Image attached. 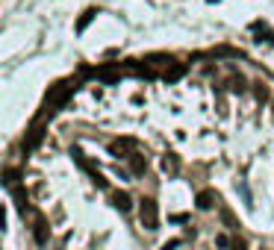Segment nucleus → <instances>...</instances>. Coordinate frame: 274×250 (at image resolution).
<instances>
[{
	"instance_id": "17",
	"label": "nucleus",
	"mask_w": 274,
	"mask_h": 250,
	"mask_svg": "<svg viewBox=\"0 0 274 250\" xmlns=\"http://www.w3.org/2000/svg\"><path fill=\"white\" fill-rule=\"evenodd\" d=\"M257 97H259V100H265V97H268V91H265L262 85H257Z\"/></svg>"
},
{
	"instance_id": "6",
	"label": "nucleus",
	"mask_w": 274,
	"mask_h": 250,
	"mask_svg": "<svg viewBox=\"0 0 274 250\" xmlns=\"http://www.w3.org/2000/svg\"><path fill=\"white\" fill-rule=\"evenodd\" d=\"M41 138H44V127L38 124V127H33V130L27 133V138H24V147H27V150H33L35 144H41Z\"/></svg>"
},
{
	"instance_id": "3",
	"label": "nucleus",
	"mask_w": 274,
	"mask_h": 250,
	"mask_svg": "<svg viewBox=\"0 0 274 250\" xmlns=\"http://www.w3.org/2000/svg\"><path fill=\"white\" fill-rule=\"evenodd\" d=\"M133 150H136V147H133V138H115V141L109 144V153L118 156V159H127Z\"/></svg>"
},
{
	"instance_id": "12",
	"label": "nucleus",
	"mask_w": 274,
	"mask_h": 250,
	"mask_svg": "<svg viewBox=\"0 0 274 250\" xmlns=\"http://www.w3.org/2000/svg\"><path fill=\"white\" fill-rule=\"evenodd\" d=\"M221 221L224 224H230V227H239V221H236V215H233L230 209H221Z\"/></svg>"
},
{
	"instance_id": "1",
	"label": "nucleus",
	"mask_w": 274,
	"mask_h": 250,
	"mask_svg": "<svg viewBox=\"0 0 274 250\" xmlns=\"http://www.w3.org/2000/svg\"><path fill=\"white\" fill-rule=\"evenodd\" d=\"M139 218L148 230H156L159 227V209H156V200L154 197H142L139 200Z\"/></svg>"
},
{
	"instance_id": "4",
	"label": "nucleus",
	"mask_w": 274,
	"mask_h": 250,
	"mask_svg": "<svg viewBox=\"0 0 274 250\" xmlns=\"http://www.w3.org/2000/svg\"><path fill=\"white\" fill-rule=\"evenodd\" d=\"M127 162H130V171H133L136 177H142V174L148 171V159H145L142 153H136V150H133V153L127 156Z\"/></svg>"
},
{
	"instance_id": "14",
	"label": "nucleus",
	"mask_w": 274,
	"mask_h": 250,
	"mask_svg": "<svg viewBox=\"0 0 274 250\" xmlns=\"http://www.w3.org/2000/svg\"><path fill=\"white\" fill-rule=\"evenodd\" d=\"M215 244H218V250H230V241H227V235H218V238H215Z\"/></svg>"
},
{
	"instance_id": "5",
	"label": "nucleus",
	"mask_w": 274,
	"mask_h": 250,
	"mask_svg": "<svg viewBox=\"0 0 274 250\" xmlns=\"http://www.w3.org/2000/svg\"><path fill=\"white\" fill-rule=\"evenodd\" d=\"M215 203H218V194L212 191V188H206V191H201L198 194V209H215Z\"/></svg>"
},
{
	"instance_id": "7",
	"label": "nucleus",
	"mask_w": 274,
	"mask_h": 250,
	"mask_svg": "<svg viewBox=\"0 0 274 250\" xmlns=\"http://www.w3.org/2000/svg\"><path fill=\"white\" fill-rule=\"evenodd\" d=\"M112 206H115V209H121V212H127V209H130V206H133V200H130V194H127V191H112Z\"/></svg>"
},
{
	"instance_id": "16",
	"label": "nucleus",
	"mask_w": 274,
	"mask_h": 250,
	"mask_svg": "<svg viewBox=\"0 0 274 250\" xmlns=\"http://www.w3.org/2000/svg\"><path fill=\"white\" fill-rule=\"evenodd\" d=\"M0 230H6V206H0Z\"/></svg>"
},
{
	"instance_id": "15",
	"label": "nucleus",
	"mask_w": 274,
	"mask_h": 250,
	"mask_svg": "<svg viewBox=\"0 0 274 250\" xmlns=\"http://www.w3.org/2000/svg\"><path fill=\"white\" fill-rule=\"evenodd\" d=\"M177 244H180V238H171V241H165V244H162V250H174Z\"/></svg>"
},
{
	"instance_id": "8",
	"label": "nucleus",
	"mask_w": 274,
	"mask_h": 250,
	"mask_svg": "<svg viewBox=\"0 0 274 250\" xmlns=\"http://www.w3.org/2000/svg\"><path fill=\"white\" fill-rule=\"evenodd\" d=\"M183 74H186V65H180V62H171V65L165 68V74H162V77L171 83V80H180Z\"/></svg>"
},
{
	"instance_id": "13",
	"label": "nucleus",
	"mask_w": 274,
	"mask_h": 250,
	"mask_svg": "<svg viewBox=\"0 0 274 250\" xmlns=\"http://www.w3.org/2000/svg\"><path fill=\"white\" fill-rule=\"evenodd\" d=\"M230 250H248V241H245V238H233V241H230Z\"/></svg>"
},
{
	"instance_id": "9",
	"label": "nucleus",
	"mask_w": 274,
	"mask_h": 250,
	"mask_svg": "<svg viewBox=\"0 0 274 250\" xmlns=\"http://www.w3.org/2000/svg\"><path fill=\"white\" fill-rule=\"evenodd\" d=\"M177 165H180V162H177V156H174V153H165V156H162V171H165V174H174Z\"/></svg>"
},
{
	"instance_id": "2",
	"label": "nucleus",
	"mask_w": 274,
	"mask_h": 250,
	"mask_svg": "<svg viewBox=\"0 0 274 250\" xmlns=\"http://www.w3.org/2000/svg\"><path fill=\"white\" fill-rule=\"evenodd\" d=\"M33 238H35V244H48V238H51V227H48L44 215L33 218Z\"/></svg>"
},
{
	"instance_id": "10",
	"label": "nucleus",
	"mask_w": 274,
	"mask_h": 250,
	"mask_svg": "<svg viewBox=\"0 0 274 250\" xmlns=\"http://www.w3.org/2000/svg\"><path fill=\"white\" fill-rule=\"evenodd\" d=\"M95 12H98V9H88V12H83V15L77 18V33H83V30H86L88 24H92V18H95Z\"/></svg>"
},
{
	"instance_id": "11",
	"label": "nucleus",
	"mask_w": 274,
	"mask_h": 250,
	"mask_svg": "<svg viewBox=\"0 0 274 250\" xmlns=\"http://www.w3.org/2000/svg\"><path fill=\"white\" fill-rule=\"evenodd\" d=\"M15 206L21 212H27V191H24V185H15Z\"/></svg>"
}]
</instances>
